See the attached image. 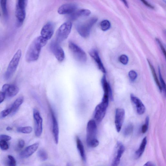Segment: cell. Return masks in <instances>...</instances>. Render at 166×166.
I'll return each instance as SVG.
<instances>
[{"label":"cell","instance_id":"52a82bcc","mask_svg":"<svg viewBox=\"0 0 166 166\" xmlns=\"http://www.w3.org/2000/svg\"><path fill=\"white\" fill-rule=\"evenodd\" d=\"M97 126L94 120H90L88 123L87 127L86 142L88 146L91 142L96 139Z\"/></svg>","mask_w":166,"mask_h":166},{"label":"cell","instance_id":"44dd1931","mask_svg":"<svg viewBox=\"0 0 166 166\" xmlns=\"http://www.w3.org/2000/svg\"><path fill=\"white\" fill-rule=\"evenodd\" d=\"M102 84L104 91V96L110 97L111 99H113L112 90L110 86L106 80L105 76H104L102 79Z\"/></svg>","mask_w":166,"mask_h":166},{"label":"cell","instance_id":"4fadbf2b","mask_svg":"<svg viewBox=\"0 0 166 166\" xmlns=\"http://www.w3.org/2000/svg\"><path fill=\"white\" fill-rule=\"evenodd\" d=\"M77 8L76 4L69 3L61 6L58 9V12L61 15L71 14L76 11Z\"/></svg>","mask_w":166,"mask_h":166},{"label":"cell","instance_id":"e575fe53","mask_svg":"<svg viewBox=\"0 0 166 166\" xmlns=\"http://www.w3.org/2000/svg\"><path fill=\"white\" fill-rule=\"evenodd\" d=\"M119 61L121 63L124 65H127L128 62V58L127 56L125 55H122L119 58Z\"/></svg>","mask_w":166,"mask_h":166},{"label":"cell","instance_id":"e0dca14e","mask_svg":"<svg viewBox=\"0 0 166 166\" xmlns=\"http://www.w3.org/2000/svg\"><path fill=\"white\" fill-rule=\"evenodd\" d=\"M130 99L131 101L135 106L138 114L141 115L145 113L146 108L142 101L133 94L130 95Z\"/></svg>","mask_w":166,"mask_h":166},{"label":"cell","instance_id":"8992f818","mask_svg":"<svg viewBox=\"0 0 166 166\" xmlns=\"http://www.w3.org/2000/svg\"><path fill=\"white\" fill-rule=\"evenodd\" d=\"M21 54V50H18L12 58L5 74V77L6 80L10 79L16 70L19 63Z\"/></svg>","mask_w":166,"mask_h":166},{"label":"cell","instance_id":"4dcf8cb0","mask_svg":"<svg viewBox=\"0 0 166 166\" xmlns=\"http://www.w3.org/2000/svg\"><path fill=\"white\" fill-rule=\"evenodd\" d=\"M149 118L148 116L146 118L145 123L142 127L141 131L143 133H145L148 130V126L149 124Z\"/></svg>","mask_w":166,"mask_h":166},{"label":"cell","instance_id":"8d00e7d4","mask_svg":"<svg viewBox=\"0 0 166 166\" xmlns=\"http://www.w3.org/2000/svg\"><path fill=\"white\" fill-rule=\"evenodd\" d=\"M159 73L160 80V82L161 83V86H162V89H163L164 90H165V88H166L165 83V81L163 79V78L162 77L161 70L160 69V68H159Z\"/></svg>","mask_w":166,"mask_h":166},{"label":"cell","instance_id":"484cf974","mask_svg":"<svg viewBox=\"0 0 166 166\" xmlns=\"http://www.w3.org/2000/svg\"><path fill=\"white\" fill-rule=\"evenodd\" d=\"M37 156L42 161H46L48 158L47 152L45 150L41 149L39 150L37 152Z\"/></svg>","mask_w":166,"mask_h":166},{"label":"cell","instance_id":"3957f363","mask_svg":"<svg viewBox=\"0 0 166 166\" xmlns=\"http://www.w3.org/2000/svg\"><path fill=\"white\" fill-rule=\"evenodd\" d=\"M28 0H16L15 15L18 26L23 24L26 17V8Z\"/></svg>","mask_w":166,"mask_h":166},{"label":"cell","instance_id":"2e32d148","mask_svg":"<svg viewBox=\"0 0 166 166\" xmlns=\"http://www.w3.org/2000/svg\"><path fill=\"white\" fill-rule=\"evenodd\" d=\"M39 146V143H36L26 147L20 154L22 158H27L32 155L35 152Z\"/></svg>","mask_w":166,"mask_h":166},{"label":"cell","instance_id":"7402d4cb","mask_svg":"<svg viewBox=\"0 0 166 166\" xmlns=\"http://www.w3.org/2000/svg\"><path fill=\"white\" fill-rule=\"evenodd\" d=\"M76 143L77 149L80 153L81 159L84 162L86 161L85 150L83 143L79 137H76Z\"/></svg>","mask_w":166,"mask_h":166},{"label":"cell","instance_id":"836d02e7","mask_svg":"<svg viewBox=\"0 0 166 166\" xmlns=\"http://www.w3.org/2000/svg\"><path fill=\"white\" fill-rule=\"evenodd\" d=\"M11 108L5 109L1 112L0 116L2 118H5L9 114H11Z\"/></svg>","mask_w":166,"mask_h":166},{"label":"cell","instance_id":"74e56055","mask_svg":"<svg viewBox=\"0 0 166 166\" xmlns=\"http://www.w3.org/2000/svg\"><path fill=\"white\" fill-rule=\"evenodd\" d=\"M11 139V137L9 136L6 135L2 134L0 135V140H5L6 141H8Z\"/></svg>","mask_w":166,"mask_h":166},{"label":"cell","instance_id":"5bb4252c","mask_svg":"<svg viewBox=\"0 0 166 166\" xmlns=\"http://www.w3.org/2000/svg\"><path fill=\"white\" fill-rule=\"evenodd\" d=\"M125 150V147L123 144L120 142H118L116 148L115 157L113 161L112 165L116 166L119 165Z\"/></svg>","mask_w":166,"mask_h":166},{"label":"cell","instance_id":"d590c367","mask_svg":"<svg viewBox=\"0 0 166 166\" xmlns=\"http://www.w3.org/2000/svg\"><path fill=\"white\" fill-rule=\"evenodd\" d=\"M128 76L130 80L132 81H133L136 79L137 77V74L136 71L133 70H131L129 72Z\"/></svg>","mask_w":166,"mask_h":166},{"label":"cell","instance_id":"d6986e66","mask_svg":"<svg viewBox=\"0 0 166 166\" xmlns=\"http://www.w3.org/2000/svg\"><path fill=\"white\" fill-rule=\"evenodd\" d=\"M89 54L96 62L99 69L103 73H105V68L100 58L98 52L95 50H93L90 51Z\"/></svg>","mask_w":166,"mask_h":166},{"label":"cell","instance_id":"277c9868","mask_svg":"<svg viewBox=\"0 0 166 166\" xmlns=\"http://www.w3.org/2000/svg\"><path fill=\"white\" fill-rule=\"evenodd\" d=\"M72 27V24L70 21L63 24L56 33L55 41L59 44L67 39L71 32Z\"/></svg>","mask_w":166,"mask_h":166},{"label":"cell","instance_id":"4316f807","mask_svg":"<svg viewBox=\"0 0 166 166\" xmlns=\"http://www.w3.org/2000/svg\"><path fill=\"white\" fill-rule=\"evenodd\" d=\"M111 24L110 22L108 20L102 21L100 24V27L101 30L104 31H108L110 28Z\"/></svg>","mask_w":166,"mask_h":166},{"label":"cell","instance_id":"7a4b0ae2","mask_svg":"<svg viewBox=\"0 0 166 166\" xmlns=\"http://www.w3.org/2000/svg\"><path fill=\"white\" fill-rule=\"evenodd\" d=\"M98 21V18L93 17L78 24L76 27L78 32L83 38H87L89 36L91 30Z\"/></svg>","mask_w":166,"mask_h":166},{"label":"cell","instance_id":"cb8c5ba5","mask_svg":"<svg viewBox=\"0 0 166 166\" xmlns=\"http://www.w3.org/2000/svg\"><path fill=\"white\" fill-rule=\"evenodd\" d=\"M147 143V137L144 138L139 148L135 152V156L136 158H138L142 155L145 151Z\"/></svg>","mask_w":166,"mask_h":166},{"label":"cell","instance_id":"d6a6232c","mask_svg":"<svg viewBox=\"0 0 166 166\" xmlns=\"http://www.w3.org/2000/svg\"><path fill=\"white\" fill-rule=\"evenodd\" d=\"M9 146L7 142L5 140H0V148L3 151H5L8 149Z\"/></svg>","mask_w":166,"mask_h":166},{"label":"cell","instance_id":"f546056e","mask_svg":"<svg viewBox=\"0 0 166 166\" xmlns=\"http://www.w3.org/2000/svg\"><path fill=\"white\" fill-rule=\"evenodd\" d=\"M133 126L132 124H129L125 128L124 131V135L125 136H129L133 132Z\"/></svg>","mask_w":166,"mask_h":166},{"label":"cell","instance_id":"5b68a950","mask_svg":"<svg viewBox=\"0 0 166 166\" xmlns=\"http://www.w3.org/2000/svg\"><path fill=\"white\" fill-rule=\"evenodd\" d=\"M68 48L74 58L78 61L84 63L86 61L87 56L86 53L76 43L70 42Z\"/></svg>","mask_w":166,"mask_h":166},{"label":"cell","instance_id":"ee69618b","mask_svg":"<svg viewBox=\"0 0 166 166\" xmlns=\"http://www.w3.org/2000/svg\"><path fill=\"white\" fill-rule=\"evenodd\" d=\"M155 165L153 164V163L151 162H147L144 165V166H155Z\"/></svg>","mask_w":166,"mask_h":166},{"label":"cell","instance_id":"1f68e13d","mask_svg":"<svg viewBox=\"0 0 166 166\" xmlns=\"http://www.w3.org/2000/svg\"><path fill=\"white\" fill-rule=\"evenodd\" d=\"M8 165L10 166H15L16 165V162L13 156L11 155L8 156Z\"/></svg>","mask_w":166,"mask_h":166},{"label":"cell","instance_id":"f6af8a7d","mask_svg":"<svg viewBox=\"0 0 166 166\" xmlns=\"http://www.w3.org/2000/svg\"><path fill=\"white\" fill-rule=\"evenodd\" d=\"M12 128L11 127L9 126L7 127L6 128V130L8 131H11L12 130Z\"/></svg>","mask_w":166,"mask_h":166},{"label":"cell","instance_id":"9a60e30c","mask_svg":"<svg viewBox=\"0 0 166 166\" xmlns=\"http://www.w3.org/2000/svg\"><path fill=\"white\" fill-rule=\"evenodd\" d=\"M3 92L9 98H12L16 95L19 92V89L16 86L5 84L2 87Z\"/></svg>","mask_w":166,"mask_h":166},{"label":"cell","instance_id":"7c38bea8","mask_svg":"<svg viewBox=\"0 0 166 166\" xmlns=\"http://www.w3.org/2000/svg\"><path fill=\"white\" fill-rule=\"evenodd\" d=\"M54 31V26L51 22H49L44 26L41 32V36L43 38L48 40L52 37Z\"/></svg>","mask_w":166,"mask_h":166},{"label":"cell","instance_id":"ab89813d","mask_svg":"<svg viewBox=\"0 0 166 166\" xmlns=\"http://www.w3.org/2000/svg\"><path fill=\"white\" fill-rule=\"evenodd\" d=\"M25 145V142L24 141L22 140L21 139L19 140L18 144V148L19 149H23Z\"/></svg>","mask_w":166,"mask_h":166},{"label":"cell","instance_id":"83f0119b","mask_svg":"<svg viewBox=\"0 0 166 166\" xmlns=\"http://www.w3.org/2000/svg\"><path fill=\"white\" fill-rule=\"evenodd\" d=\"M32 131L33 128L30 126L20 127L18 128L17 129L18 132L24 134H30Z\"/></svg>","mask_w":166,"mask_h":166},{"label":"cell","instance_id":"ac0fdd59","mask_svg":"<svg viewBox=\"0 0 166 166\" xmlns=\"http://www.w3.org/2000/svg\"><path fill=\"white\" fill-rule=\"evenodd\" d=\"M51 114L52 120V132L54 137V142L57 144L58 142L59 130L58 122L56 119L54 112L52 110Z\"/></svg>","mask_w":166,"mask_h":166},{"label":"cell","instance_id":"ffe728a7","mask_svg":"<svg viewBox=\"0 0 166 166\" xmlns=\"http://www.w3.org/2000/svg\"><path fill=\"white\" fill-rule=\"evenodd\" d=\"M91 14V11L87 9H81L75 11L70 14V19L71 20H74L81 17L88 16Z\"/></svg>","mask_w":166,"mask_h":166},{"label":"cell","instance_id":"60d3db41","mask_svg":"<svg viewBox=\"0 0 166 166\" xmlns=\"http://www.w3.org/2000/svg\"><path fill=\"white\" fill-rule=\"evenodd\" d=\"M140 1H141L144 5L147 6V7H148L152 9L154 8V7L151 4H150L146 0H140Z\"/></svg>","mask_w":166,"mask_h":166},{"label":"cell","instance_id":"30bf717a","mask_svg":"<svg viewBox=\"0 0 166 166\" xmlns=\"http://www.w3.org/2000/svg\"><path fill=\"white\" fill-rule=\"evenodd\" d=\"M125 115L124 110L117 108L116 110L115 117V124L118 132H120L123 123Z\"/></svg>","mask_w":166,"mask_h":166},{"label":"cell","instance_id":"7bdbcfd3","mask_svg":"<svg viewBox=\"0 0 166 166\" xmlns=\"http://www.w3.org/2000/svg\"><path fill=\"white\" fill-rule=\"evenodd\" d=\"M121 1L123 2L126 7L127 8H128V7H129L128 2L126 0H121Z\"/></svg>","mask_w":166,"mask_h":166},{"label":"cell","instance_id":"ba28073f","mask_svg":"<svg viewBox=\"0 0 166 166\" xmlns=\"http://www.w3.org/2000/svg\"><path fill=\"white\" fill-rule=\"evenodd\" d=\"M33 117L34 123V133L37 137L41 136L43 132V119L39 111L36 109L33 110Z\"/></svg>","mask_w":166,"mask_h":166},{"label":"cell","instance_id":"603a6c76","mask_svg":"<svg viewBox=\"0 0 166 166\" xmlns=\"http://www.w3.org/2000/svg\"><path fill=\"white\" fill-rule=\"evenodd\" d=\"M24 101L23 96H20L15 100L10 108L11 109V114H13L17 111L19 108L23 104Z\"/></svg>","mask_w":166,"mask_h":166},{"label":"cell","instance_id":"8fae6325","mask_svg":"<svg viewBox=\"0 0 166 166\" xmlns=\"http://www.w3.org/2000/svg\"><path fill=\"white\" fill-rule=\"evenodd\" d=\"M52 51L56 58L59 62H62L65 58V53L63 50L59 46V43L54 41L51 45Z\"/></svg>","mask_w":166,"mask_h":166},{"label":"cell","instance_id":"f35d334b","mask_svg":"<svg viewBox=\"0 0 166 166\" xmlns=\"http://www.w3.org/2000/svg\"><path fill=\"white\" fill-rule=\"evenodd\" d=\"M156 40L157 42L158 43L160 47L162 50L163 53L164 54V55L165 57L166 56V51L163 45L162 44L161 42L160 41V40L158 38H156Z\"/></svg>","mask_w":166,"mask_h":166},{"label":"cell","instance_id":"b9f144b4","mask_svg":"<svg viewBox=\"0 0 166 166\" xmlns=\"http://www.w3.org/2000/svg\"><path fill=\"white\" fill-rule=\"evenodd\" d=\"M6 95L4 92H0V104L4 101Z\"/></svg>","mask_w":166,"mask_h":166},{"label":"cell","instance_id":"9c48e42d","mask_svg":"<svg viewBox=\"0 0 166 166\" xmlns=\"http://www.w3.org/2000/svg\"><path fill=\"white\" fill-rule=\"evenodd\" d=\"M108 103L102 101L101 103L96 106L94 113V118L97 122H101L104 118Z\"/></svg>","mask_w":166,"mask_h":166},{"label":"cell","instance_id":"d4e9b609","mask_svg":"<svg viewBox=\"0 0 166 166\" xmlns=\"http://www.w3.org/2000/svg\"><path fill=\"white\" fill-rule=\"evenodd\" d=\"M148 62L150 68L151 69L152 71V76H153V78H154V79L155 82L157 85V86L159 88V89L161 92H162V86L161 85V84L160 83L159 80L158 79V78L157 76V74H156L155 70V68L153 66V65L151 64V62L150 61L148 60Z\"/></svg>","mask_w":166,"mask_h":166},{"label":"cell","instance_id":"f1b7e54d","mask_svg":"<svg viewBox=\"0 0 166 166\" xmlns=\"http://www.w3.org/2000/svg\"><path fill=\"white\" fill-rule=\"evenodd\" d=\"M7 0H1V6L3 14L4 16L8 15V11L7 7Z\"/></svg>","mask_w":166,"mask_h":166},{"label":"cell","instance_id":"6da1fadb","mask_svg":"<svg viewBox=\"0 0 166 166\" xmlns=\"http://www.w3.org/2000/svg\"><path fill=\"white\" fill-rule=\"evenodd\" d=\"M48 41L41 36L34 39L27 50L26 57V61L28 62L36 61L39 58L42 48L46 44Z\"/></svg>","mask_w":166,"mask_h":166}]
</instances>
